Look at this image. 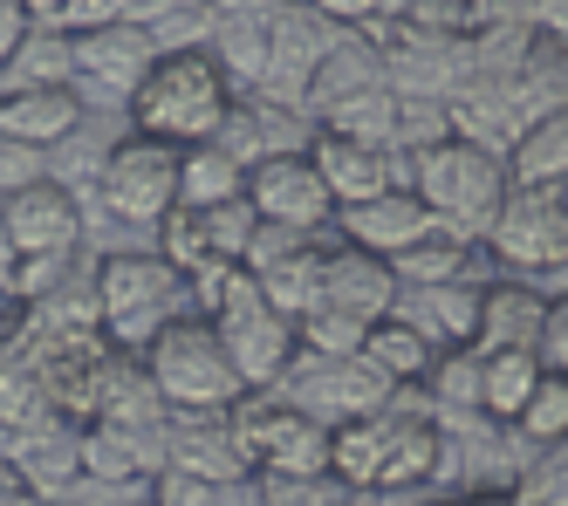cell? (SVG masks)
Instances as JSON below:
<instances>
[{"instance_id":"19","label":"cell","mask_w":568,"mask_h":506,"mask_svg":"<svg viewBox=\"0 0 568 506\" xmlns=\"http://www.w3.org/2000/svg\"><path fill=\"white\" fill-rule=\"evenodd\" d=\"M165 466L199 473V479H254L247 452L233 445L226 411H172V432H165Z\"/></svg>"},{"instance_id":"52","label":"cell","mask_w":568,"mask_h":506,"mask_svg":"<svg viewBox=\"0 0 568 506\" xmlns=\"http://www.w3.org/2000/svg\"><path fill=\"white\" fill-rule=\"evenodd\" d=\"M404 8H412V0H377V14H390V21H397Z\"/></svg>"},{"instance_id":"48","label":"cell","mask_w":568,"mask_h":506,"mask_svg":"<svg viewBox=\"0 0 568 506\" xmlns=\"http://www.w3.org/2000/svg\"><path fill=\"white\" fill-rule=\"evenodd\" d=\"M397 506H514L507 493H432V499H397Z\"/></svg>"},{"instance_id":"49","label":"cell","mask_w":568,"mask_h":506,"mask_svg":"<svg viewBox=\"0 0 568 506\" xmlns=\"http://www.w3.org/2000/svg\"><path fill=\"white\" fill-rule=\"evenodd\" d=\"M14 261H21V246H14L8 220H0V294H8V274H14Z\"/></svg>"},{"instance_id":"32","label":"cell","mask_w":568,"mask_h":506,"mask_svg":"<svg viewBox=\"0 0 568 506\" xmlns=\"http://www.w3.org/2000/svg\"><path fill=\"white\" fill-rule=\"evenodd\" d=\"M315 131H336V138H356V144H377V151H397V90H363L349 103H336Z\"/></svg>"},{"instance_id":"6","label":"cell","mask_w":568,"mask_h":506,"mask_svg":"<svg viewBox=\"0 0 568 506\" xmlns=\"http://www.w3.org/2000/svg\"><path fill=\"white\" fill-rule=\"evenodd\" d=\"M179 158L185 151L165 144V138L124 131V138H116V151H110V164H103L97 199H83V205H90V213H103V220H116L124 233L151 240L158 220L179 205Z\"/></svg>"},{"instance_id":"22","label":"cell","mask_w":568,"mask_h":506,"mask_svg":"<svg viewBox=\"0 0 568 506\" xmlns=\"http://www.w3.org/2000/svg\"><path fill=\"white\" fill-rule=\"evenodd\" d=\"M363 90H384V49L363 28H349L336 49H329V62L315 69V82H308V97H302V117L308 123H322L336 103H349V97H363Z\"/></svg>"},{"instance_id":"3","label":"cell","mask_w":568,"mask_h":506,"mask_svg":"<svg viewBox=\"0 0 568 506\" xmlns=\"http://www.w3.org/2000/svg\"><path fill=\"white\" fill-rule=\"evenodd\" d=\"M97 308L110 343L144 356L158 328L192 315V281L158 246H116V253H97Z\"/></svg>"},{"instance_id":"37","label":"cell","mask_w":568,"mask_h":506,"mask_svg":"<svg viewBox=\"0 0 568 506\" xmlns=\"http://www.w3.org/2000/svg\"><path fill=\"white\" fill-rule=\"evenodd\" d=\"M514 432L527 445H561L568 438V376L561 370H541V384L527 391V404L514 411Z\"/></svg>"},{"instance_id":"54","label":"cell","mask_w":568,"mask_h":506,"mask_svg":"<svg viewBox=\"0 0 568 506\" xmlns=\"http://www.w3.org/2000/svg\"><path fill=\"white\" fill-rule=\"evenodd\" d=\"M555 192H561V213H568V179H561V185H555Z\"/></svg>"},{"instance_id":"46","label":"cell","mask_w":568,"mask_h":506,"mask_svg":"<svg viewBox=\"0 0 568 506\" xmlns=\"http://www.w3.org/2000/svg\"><path fill=\"white\" fill-rule=\"evenodd\" d=\"M527 8V28H541V34H568V0H520Z\"/></svg>"},{"instance_id":"8","label":"cell","mask_w":568,"mask_h":506,"mask_svg":"<svg viewBox=\"0 0 568 506\" xmlns=\"http://www.w3.org/2000/svg\"><path fill=\"white\" fill-rule=\"evenodd\" d=\"M233 445L247 452L254 473H329V425L302 417L281 391H247L226 404Z\"/></svg>"},{"instance_id":"41","label":"cell","mask_w":568,"mask_h":506,"mask_svg":"<svg viewBox=\"0 0 568 506\" xmlns=\"http://www.w3.org/2000/svg\"><path fill=\"white\" fill-rule=\"evenodd\" d=\"M49 179V151H34L21 138H0V199H14L28 185H42Z\"/></svg>"},{"instance_id":"29","label":"cell","mask_w":568,"mask_h":506,"mask_svg":"<svg viewBox=\"0 0 568 506\" xmlns=\"http://www.w3.org/2000/svg\"><path fill=\"white\" fill-rule=\"evenodd\" d=\"M479 404L486 417H500V425H514V411L527 404V391L541 384V356L535 350H479Z\"/></svg>"},{"instance_id":"23","label":"cell","mask_w":568,"mask_h":506,"mask_svg":"<svg viewBox=\"0 0 568 506\" xmlns=\"http://www.w3.org/2000/svg\"><path fill=\"white\" fill-rule=\"evenodd\" d=\"M390 438H397V404H384L371 417H343V425H329V473L377 499V473H384Z\"/></svg>"},{"instance_id":"11","label":"cell","mask_w":568,"mask_h":506,"mask_svg":"<svg viewBox=\"0 0 568 506\" xmlns=\"http://www.w3.org/2000/svg\"><path fill=\"white\" fill-rule=\"evenodd\" d=\"M151 62H158V49H151V34L138 21L75 28V97L90 110H131Z\"/></svg>"},{"instance_id":"18","label":"cell","mask_w":568,"mask_h":506,"mask_svg":"<svg viewBox=\"0 0 568 506\" xmlns=\"http://www.w3.org/2000/svg\"><path fill=\"white\" fill-rule=\"evenodd\" d=\"M322 302L349 308L363 322H384L397 308V274H390L384 253H363V246L336 240L329 253H322Z\"/></svg>"},{"instance_id":"2","label":"cell","mask_w":568,"mask_h":506,"mask_svg":"<svg viewBox=\"0 0 568 506\" xmlns=\"http://www.w3.org/2000/svg\"><path fill=\"white\" fill-rule=\"evenodd\" d=\"M233 110V82L213 62V49H179V55H158L151 75L138 82L131 97V131L144 138H165V144H213V131Z\"/></svg>"},{"instance_id":"7","label":"cell","mask_w":568,"mask_h":506,"mask_svg":"<svg viewBox=\"0 0 568 506\" xmlns=\"http://www.w3.org/2000/svg\"><path fill=\"white\" fill-rule=\"evenodd\" d=\"M486 261L520 281H561L568 287V213L555 185H507L494 226H486Z\"/></svg>"},{"instance_id":"14","label":"cell","mask_w":568,"mask_h":506,"mask_svg":"<svg viewBox=\"0 0 568 506\" xmlns=\"http://www.w3.org/2000/svg\"><path fill=\"white\" fill-rule=\"evenodd\" d=\"M308 164L322 172V185H329L336 205L377 199L390 185H412V158H404V151H377V144H356V138H336V131H315Z\"/></svg>"},{"instance_id":"36","label":"cell","mask_w":568,"mask_h":506,"mask_svg":"<svg viewBox=\"0 0 568 506\" xmlns=\"http://www.w3.org/2000/svg\"><path fill=\"white\" fill-rule=\"evenodd\" d=\"M479 350H438V363L425 370V397H432V417L438 411H486L479 404Z\"/></svg>"},{"instance_id":"45","label":"cell","mask_w":568,"mask_h":506,"mask_svg":"<svg viewBox=\"0 0 568 506\" xmlns=\"http://www.w3.org/2000/svg\"><path fill=\"white\" fill-rule=\"evenodd\" d=\"M34 21H28V8L21 0H0V69L14 62V49H21V34H28Z\"/></svg>"},{"instance_id":"21","label":"cell","mask_w":568,"mask_h":506,"mask_svg":"<svg viewBox=\"0 0 568 506\" xmlns=\"http://www.w3.org/2000/svg\"><path fill=\"white\" fill-rule=\"evenodd\" d=\"M541 315H548V287L520 281V274H494L486 281V302H479V343L473 350H535Z\"/></svg>"},{"instance_id":"39","label":"cell","mask_w":568,"mask_h":506,"mask_svg":"<svg viewBox=\"0 0 568 506\" xmlns=\"http://www.w3.org/2000/svg\"><path fill=\"white\" fill-rule=\"evenodd\" d=\"M514 506H568V438L561 445H535L520 479L507 486Z\"/></svg>"},{"instance_id":"51","label":"cell","mask_w":568,"mask_h":506,"mask_svg":"<svg viewBox=\"0 0 568 506\" xmlns=\"http://www.w3.org/2000/svg\"><path fill=\"white\" fill-rule=\"evenodd\" d=\"M14 328H21V308L8 302V294H0V350H8V343H14Z\"/></svg>"},{"instance_id":"26","label":"cell","mask_w":568,"mask_h":506,"mask_svg":"<svg viewBox=\"0 0 568 506\" xmlns=\"http://www.w3.org/2000/svg\"><path fill=\"white\" fill-rule=\"evenodd\" d=\"M336 246V233H315V240H302L295 253H281L274 267H261L254 281H261V294L288 315V322H302L315 302H322V253Z\"/></svg>"},{"instance_id":"33","label":"cell","mask_w":568,"mask_h":506,"mask_svg":"<svg viewBox=\"0 0 568 506\" xmlns=\"http://www.w3.org/2000/svg\"><path fill=\"white\" fill-rule=\"evenodd\" d=\"M151 506H267V493L261 479H199V473L165 466L151 479Z\"/></svg>"},{"instance_id":"35","label":"cell","mask_w":568,"mask_h":506,"mask_svg":"<svg viewBox=\"0 0 568 506\" xmlns=\"http://www.w3.org/2000/svg\"><path fill=\"white\" fill-rule=\"evenodd\" d=\"M267 506H377L371 493L343 486L336 473H254Z\"/></svg>"},{"instance_id":"31","label":"cell","mask_w":568,"mask_h":506,"mask_svg":"<svg viewBox=\"0 0 568 506\" xmlns=\"http://www.w3.org/2000/svg\"><path fill=\"white\" fill-rule=\"evenodd\" d=\"M363 363H377L390 384H425V370L438 363V350L425 343L412 322L384 315V322H371V335H363Z\"/></svg>"},{"instance_id":"43","label":"cell","mask_w":568,"mask_h":506,"mask_svg":"<svg viewBox=\"0 0 568 506\" xmlns=\"http://www.w3.org/2000/svg\"><path fill=\"white\" fill-rule=\"evenodd\" d=\"M541 370H561L568 376V287L548 294V315H541V343H535Z\"/></svg>"},{"instance_id":"13","label":"cell","mask_w":568,"mask_h":506,"mask_svg":"<svg viewBox=\"0 0 568 506\" xmlns=\"http://www.w3.org/2000/svg\"><path fill=\"white\" fill-rule=\"evenodd\" d=\"M8 466L34 499H62L75 479H83V425L49 411V417H34V425L8 432Z\"/></svg>"},{"instance_id":"34","label":"cell","mask_w":568,"mask_h":506,"mask_svg":"<svg viewBox=\"0 0 568 506\" xmlns=\"http://www.w3.org/2000/svg\"><path fill=\"white\" fill-rule=\"evenodd\" d=\"M213 21H220V14L206 8V0H158L138 28L151 34L158 55H179V49H206V41H213Z\"/></svg>"},{"instance_id":"38","label":"cell","mask_w":568,"mask_h":506,"mask_svg":"<svg viewBox=\"0 0 568 506\" xmlns=\"http://www.w3.org/2000/svg\"><path fill=\"white\" fill-rule=\"evenodd\" d=\"M363 335H371V322L349 315V308H329V302H315L302 322H295V343L308 356H363Z\"/></svg>"},{"instance_id":"12","label":"cell","mask_w":568,"mask_h":506,"mask_svg":"<svg viewBox=\"0 0 568 506\" xmlns=\"http://www.w3.org/2000/svg\"><path fill=\"white\" fill-rule=\"evenodd\" d=\"M247 205L274 226H302V233H336V199L322 185V172L308 164V151L295 158H261L247 172Z\"/></svg>"},{"instance_id":"55","label":"cell","mask_w":568,"mask_h":506,"mask_svg":"<svg viewBox=\"0 0 568 506\" xmlns=\"http://www.w3.org/2000/svg\"><path fill=\"white\" fill-rule=\"evenodd\" d=\"M144 506H151V499H144Z\"/></svg>"},{"instance_id":"50","label":"cell","mask_w":568,"mask_h":506,"mask_svg":"<svg viewBox=\"0 0 568 506\" xmlns=\"http://www.w3.org/2000/svg\"><path fill=\"white\" fill-rule=\"evenodd\" d=\"M206 8H213V14H267L274 0H206Z\"/></svg>"},{"instance_id":"28","label":"cell","mask_w":568,"mask_h":506,"mask_svg":"<svg viewBox=\"0 0 568 506\" xmlns=\"http://www.w3.org/2000/svg\"><path fill=\"white\" fill-rule=\"evenodd\" d=\"M49 384H42V356H34L21 343V328H14V343L0 350V432H21L34 425V417H49Z\"/></svg>"},{"instance_id":"47","label":"cell","mask_w":568,"mask_h":506,"mask_svg":"<svg viewBox=\"0 0 568 506\" xmlns=\"http://www.w3.org/2000/svg\"><path fill=\"white\" fill-rule=\"evenodd\" d=\"M308 8H322V14L343 21V28H363V21L377 14V0H308Z\"/></svg>"},{"instance_id":"5","label":"cell","mask_w":568,"mask_h":506,"mask_svg":"<svg viewBox=\"0 0 568 506\" xmlns=\"http://www.w3.org/2000/svg\"><path fill=\"white\" fill-rule=\"evenodd\" d=\"M144 370H151L158 397H165V411H226L233 397H247V376L233 370L220 328L199 308L151 335V343H144Z\"/></svg>"},{"instance_id":"20","label":"cell","mask_w":568,"mask_h":506,"mask_svg":"<svg viewBox=\"0 0 568 506\" xmlns=\"http://www.w3.org/2000/svg\"><path fill=\"white\" fill-rule=\"evenodd\" d=\"M124 131H131L124 110H90V103H83L75 131H69L62 144H49V179H55L62 192H75V199H97L103 164H110V151H116V138H124Z\"/></svg>"},{"instance_id":"42","label":"cell","mask_w":568,"mask_h":506,"mask_svg":"<svg viewBox=\"0 0 568 506\" xmlns=\"http://www.w3.org/2000/svg\"><path fill=\"white\" fill-rule=\"evenodd\" d=\"M397 21L418 34H473V0H412Z\"/></svg>"},{"instance_id":"27","label":"cell","mask_w":568,"mask_h":506,"mask_svg":"<svg viewBox=\"0 0 568 506\" xmlns=\"http://www.w3.org/2000/svg\"><path fill=\"white\" fill-rule=\"evenodd\" d=\"M507 179H514V185H561V179H568V103L548 110V117H535V123L514 138Z\"/></svg>"},{"instance_id":"25","label":"cell","mask_w":568,"mask_h":506,"mask_svg":"<svg viewBox=\"0 0 568 506\" xmlns=\"http://www.w3.org/2000/svg\"><path fill=\"white\" fill-rule=\"evenodd\" d=\"M8 90H75V28H28L0 69V97Z\"/></svg>"},{"instance_id":"1","label":"cell","mask_w":568,"mask_h":506,"mask_svg":"<svg viewBox=\"0 0 568 506\" xmlns=\"http://www.w3.org/2000/svg\"><path fill=\"white\" fill-rule=\"evenodd\" d=\"M192 308L220 328L233 370L247 376V391H274L281 370L295 363V322L281 315L247 267H206L192 274Z\"/></svg>"},{"instance_id":"10","label":"cell","mask_w":568,"mask_h":506,"mask_svg":"<svg viewBox=\"0 0 568 506\" xmlns=\"http://www.w3.org/2000/svg\"><path fill=\"white\" fill-rule=\"evenodd\" d=\"M281 397H288L302 417H315V425H343V417H371L390 404V376L377 363H363V356H308L295 343V363L281 370Z\"/></svg>"},{"instance_id":"24","label":"cell","mask_w":568,"mask_h":506,"mask_svg":"<svg viewBox=\"0 0 568 506\" xmlns=\"http://www.w3.org/2000/svg\"><path fill=\"white\" fill-rule=\"evenodd\" d=\"M75 117H83V97L75 90H8L0 97V138H21L34 151H49L75 131Z\"/></svg>"},{"instance_id":"16","label":"cell","mask_w":568,"mask_h":506,"mask_svg":"<svg viewBox=\"0 0 568 506\" xmlns=\"http://www.w3.org/2000/svg\"><path fill=\"white\" fill-rule=\"evenodd\" d=\"M438 220H432V205L412 192V185H390L377 199H356V205H336V240L363 246V253H404L412 240H425Z\"/></svg>"},{"instance_id":"40","label":"cell","mask_w":568,"mask_h":506,"mask_svg":"<svg viewBox=\"0 0 568 506\" xmlns=\"http://www.w3.org/2000/svg\"><path fill=\"white\" fill-rule=\"evenodd\" d=\"M453 138V110H445L438 97H397V151H432Z\"/></svg>"},{"instance_id":"17","label":"cell","mask_w":568,"mask_h":506,"mask_svg":"<svg viewBox=\"0 0 568 506\" xmlns=\"http://www.w3.org/2000/svg\"><path fill=\"white\" fill-rule=\"evenodd\" d=\"M0 220H8L21 253H90L83 246V199L62 192L55 179L28 185L14 199H0Z\"/></svg>"},{"instance_id":"15","label":"cell","mask_w":568,"mask_h":506,"mask_svg":"<svg viewBox=\"0 0 568 506\" xmlns=\"http://www.w3.org/2000/svg\"><path fill=\"white\" fill-rule=\"evenodd\" d=\"M479 302L486 281H425V287H397V322H412L432 350H473L479 343Z\"/></svg>"},{"instance_id":"9","label":"cell","mask_w":568,"mask_h":506,"mask_svg":"<svg viewBox=\"0 0 568 506\" xmlns=\"http://www.w3.org/2000/svg\"><path fill=\"white\" fill-rule=\"evenodd\" d=\"M261 28H267V69H261V82H254V97L302 110L315 69L329 62V49H336L349 28L329 21L322 8H308V0H274V8L261 14Z\"/></svg>"},{"instance_id":"44","label":"cell","mask_w":568,"mask_h":506,"mask_svg":"<svg viewBox=\"0 0 568 506\" xmlns=\"http://www.w3.org/2000/svg\"><path fill=\"white\" fill-rule=\"evenodd\" d=\"M158 0H75V28H103V21H144Z\"/></svg>"},{"instance_id":"53","label":"cell","mask_w":568,"mask_h":506,"mask_svg":"<svg viewBox=\"0 0 568 506\" xmlns=\"http://www.w3.org/2000/svg\"><path fill=\"white\" fill-rule=\"evenodd\" d=\"M0 506H34V493H0Z\"/></svg>"},{"instance_id":"30","label":"cell","mask_w":568,"mask_h":506,"mask_svg":"<svg viewBox=\"0 0 568 506\" xmlns=\"http://www.w3.org/2000/svg\"><path fill=\"white\" fill-rule=\"evenodd\" d=\"M220 199H247V164L226 158L220 144H185V158H179V205H220Z\"/></svg>"},{"instance_id":"4","label":"cell","mask_w":568,"mask_h":506,"mask_svg":"<svg viewBox=\"0 0 568 506\" xmlns=\"http://www.w3.org/2000/svg\"><path fill=\"white\" fill-rule=\"evenodd\" d=\"M507 158L500 151H479L466 138H445L432 151H412V192L432 205V220L459 240H486L500 199H507Z\"/></svg>"}]
</instances>
